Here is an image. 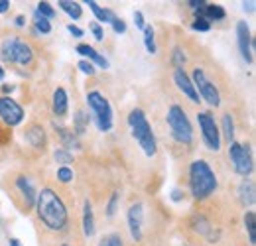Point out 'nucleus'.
Instances as JSON below:
<instances>
[{"label": "nucleus", "instance_id": "obj_1", "mask_svg": "<svg viewBox=\"0 0 256 246\" xmlns=\"http://www.w3.org/2000/svg\"><path fill=\"white\" fill-rule=\"evenodd\" d=\"M36 209H38V217L40 221L43 223L45 229L49 231H63L69 223V215H67V207L65 203L61 201V197L45 187L38 193V199H36Z\"/></svg>", "mask_w": 256, "mask_h": 246}, {"label": "nucleus", "instance_id": "obj_2", "mask_svg": "<svg viewBox=\"0 0 256 246\" xmlns=\"http://www.w3.org/2000/svg\"><path fill=\"white\" fill-rule=\"evenodd\" d=\"M219 181L215 172L205 160H195L189 166V189L195 199H207L211 193H215Z\"/></svg>", "mask_w": 256, "mask_h": 246}, {"label": "nucleus", "instance_id": "obj_3", "mask_svg": "<svg viewBox=\"0 0 256 246\" xmlns=\"http://www.w3.org/2000/svg\"><path fill=\"white\" fill-rule=\"evenodd\" d=\"M128 124H130V130H132V136L136 138V142L140 144V148L144 150V154L148 158L156 156V136L152 132V126L150 122L146 120V114L140 110V108H134L130 114H128Z\"/></svg>", "mask_w": 256, "mask_h": 246}, {"label": "nucleus", "instance_id": "obj_4", "mask_svg": "<svg viewBox=\"0 0 256 246\" xmlns=\"http://www.w3.org/2000/svg\"><path fill=\"white\" fill-rule=\"evenodd\" d=\"M168 126H170V132L173 136L175 142L183 144V146H189L193 142V128H191V122L185 114V110L179 106V105H171L168 108Z\"/></svg>", "mask_w": 256, "mask_h": 246}, {"label": "nucleus", "instance_id": "obj_5", "mask_svg": "<svg viewBox=\"0 0 256 246\" xmlns=\"http://www.w3.org/2000/svg\"><path fill=\"white\" fill-rule=\"evenodd\" d=\"M87 106L93 112V120L97 128L101 132H109L113 128V108H111L109 99L99 91H91L87 95Z\"/></svg>", "mask_w": 256, "mask_h": 246}, {"label": "nucleus", "instance_id": "obj_6", "mask_svg": "<svg viewBox=\"0 0 256 246\" xmlns=\"http://www.w3.org/2000/svg\"><path fill=\"white\" fill-rule=\"evenodd\" d=\"M229 160H231V164H233L235 172H237L239 176H243L245 179L253 174L255 164H253V154H251L249 144L233 142V144L229 146Z\"/></svg>", "mask_w": 256, "mask_h": 246}, {"label": "nucleus", "instance_id": "obj_7", "mask_svg": "<svg viewBox=\"0 0 256 246\" xmlns=\"http://www.w3.org/2000/svg\"><path fill=\"white\" fill-rule=\"evenodd\" d=\"M193 87H195V91H199L197 95H201V99L207 103V105H211V106H219L221 105V95H219V91H217V87H215V83H211V79L207 77V73L201 69V67H197L195 71H193ZM199 99V101H201Z\"/></svg>", "mask_w": 256, "mask_h": 246}, {"label": "nucleus", "instance_id": "obj_8", "mask_svg": "<svg viewBox=\"0 0 256 246\" xmlns=\"http://www.w3.org/2000/svg\"><path fill=\"white\" fill-rule=\"evenodd\" d=\"M197 122H199L205 146L209 150H213V152H219L221 150V130H219V126L215 122V116L211 112H199L197 114Z\"/></svg>", "mask_w": 256, "mask_h": 246}, {"label": "nucleus", "instance_id": "obj_9", "mask_svg": "<svg viewBox=\"0 0 256 246\" xmlns=\"http://www.w3.org/2000/svg\"><path fill=\"white\" fill-rule=\"evenodd\" d=\"M0 118L8 126H18L24 120V108L10 97H0Z\"/></svg>", "mask_w": 256, "mask_h": 246}, {"label": "nucleus", "instance_id": "obj_10", "mask_svg": "<svg viewBox=\"0 0 256 246\" xmlns=\"http://www.w3.org/2000/svg\"><path fill=\"white\" fill-rule=\"evenodd\" d=\"M128 229H130V237L134 243L142 241V225H144V207L142 203H134L128 209Z\"/></svg>", "mask_w": 256, "mask_h": 246}, {"label": "nucleus", "instance_id": "obj_11", "mask_svg": "<svg viewBox=\"0 0 256 246\" xmlns=\"http://www.w3.org/2000/svg\"><path fill=\"white\" fill-rule=\"evenodd\" d=\"M237 41H239V49H241L243 59L247 63H253V37H251V28L247 22L237 24Z\"/></svg>", "mask_w": 256, "mask_h": 246}, {"label": "nucleus", "instance_id": "obj_12", "mask_svg": "<svg viewBox=\"0 0 256 246\" xmlns=\"http://www.w3.org/2000/svg\"><path fill=\"white\" fill-rule=\"evenodd\" d=\"M173 83H175V87H177L191 103H199V95H197V91H195V87H193L189 75H187L183 69H175V71H173Z\"/></svg>", "mask_w": 256, "mask_h": 246}, {"label": "nucleus", "instance_id": "obj_13", "mask_svg": "<svg viewBox=\"0 0 256 246\" xmlns=\"http://www.w3.org/2000/svg\"><path fill=\"white\" fill-rule=\"evenodd\" d=\"M14 63L22 65V67H28L34 63V49L30 43L22 41L16 37V45H14Z\"/></svg>", "mask_w": 256, "mask_h": 246}, {"label": "nucleus", "instance_id": "obj_14", "mask_svg": "<svg viewBox=\"0 0 256 246\" xmlns=\"http://www.w3.org/2000/svg\"><path fill=\"white\" fill-rule=\"evenodd\" d=\"M67 106H69L67 91H65L63 87H57V89L53 91V101H51L53 114H57V116H65V114H67Z\"/></svg>", "mask_w": 256, "mask_h": 246}, {"label": "nucleus", "instance_id": "obj_15", "mask_svg": "<svg viewBox=\"0 0 256 246\" xmlns=\"http://www.w3.org/2000/svg\"><path fill=\"white\" fill-rule=\"evenodd\" d=\"M16 187L22 191V195H24V199H26V205H28V207H34V205H36V199H38V193H36L32 181H30L26 176H20V177L16 179Z\"/></svg>", "mask_w": 256, "mask_h": 246}, {"label": "nucleus", "instance_id": "obj_16", "mask_svg": "<svg viewBox=\"0 0 256 246\" xmlns=\"http://www.w3.org/2000/svg\"><path fill=\"white\" fill-rule=\"evenodd\" d=\"M239 199L245 207H253L255 205V181L253 179H243L241 187H239Z\"/></svg>", "mask_w": 256, "mask_h": 246}, {"label": "nucleus", "instance_id": "obj_17", "mask_svg": "<svg viewBox=\"0 0 256 246\" xmlns=\"http://www.w3.org/2000/svg\"><path fill=\"white\" fill-rule=\"evenodd\" d=\"M75 51H77V53H81L83 57H89L93 63H97V65H99V67H103V69H107V67H109V61H107V59H105L97 49H93V47H91V45H87V43H79Z\"/></svg>", "mask_w": 256, "mask_h": 246}, {"label": "nucleus", "instance_id": "obj_18", "mask_svg": "<svg viewBox=\"0 0 256 246\" xmlns=\"http://www.w3.org/2000/svg\"><path fill=\"white\" fill-rule=\"evenodd\" d=\"M26 142L30 146H34V148H42L43 150L45 148V132H43V128L38 126V124L30 126L28 132H26Z\"/></svg>", "mask_w": 256, "mask_h": 246}, {"label": "nucleus", "instance_id": "obj_19", "mask_svg": "<svg viewBox=\"0 0 256 246\" xmlns=\"http://www.w3.org/2000/svg\"><path fill=\"white\" fill-rule=\"evenodd\" d=\"M85 4H89V8L93 10V14H95V18L101 22V24H113V20L117 18L115 16V12L113 10H109V8H101L95 0H87Z\"/></svg>", "mask_w": 256, "mask_h": 246}, {"label": "nucleus", "instance_id": "obj_20", "mask_svg": "<svg viewBox=\"0 0 256 246\" xmlns=\"http://www.w3.org/2000/svg\"><path fill=\"white\" fill-rule=\"evenodd\" d=\"M83 233L87 239L95 235V217H93V207L89 201H85L83 205Z\"/></svg>", "mask_w": 256, "mask_h": 246}, {"label": "nucleus", "instance_id": "obj_21", "mask_svg": "<svg viewBox=\"0 0 256 246\" xmlns=\"http://www.w3.org/2000/svg\"><path fill=\"white\" fill-rule=\"evenodd\" d=\"M14 45H16V37H6L0 45V57L4 63H14Z\"/></svg>", "mask_w": 256, "mask_h": 246}, {"label": "nucleus", "instance_id": "obj_22", "mask_svg": "<svg viewBox=\"0 0 256 246\" xmlns=\"http://www.w3.org/2000/svg\"><path fill=\"white\" fill-rule=\"evenodd\" d=\"M55 132L59 134V138H61V142H63V146H65V150H67V148H79V140L75 138L73 132H69V130L63 128V126H57Z\"/></svg>", "mask_w": 256, "mask_h": 246}, {"label": "nucleus", "instance_id": "obj_23", "mask_svg": "<svg viewBox=\"0 0 256 246\" xmlns=\"http://www.w3.org/2000/svg\"><path fill=\"white\" fill-rule=\"evenodd\" d=\"M57 4H59V8H61L63 12H67V14H69V18H73V20H79V18H81V14H83V10H81V6H79L77 2H71V0H59Z\"/></svg>", "mask_w": 256, "mask_h": 246}, {"label": "nucleus", "instance_id": "obj_24", "mask_svg": "<svg viewBox=\"0 0 256 246\" xmlns=\"http://www.w3.org/2000/svg\"><path fill=\"white\" fill-rule=\"evenodd\" d=\"M245 227H247V231H249V241H251V245L255 246L256 245V215H255V211H249V213L245 215Z\"/></svg>", "mask_w": 256, "mask_h": 246}, {"label": "nucleus", "instance_id": "obj_25", "mask_svg": "<svg viewBox=\"0 0 256 246\" xmlns=\"http://www.w3.org/2000/svg\"><path fill=\"white\" fill-rule=\"evenodd\" d=\"M223 132H225V138L229 144L235 142V122H233V116L227 112L223 114Z\"/></svg>", "mask_w": 256, "mask_h": 246}, {"label": "nucleus", "instance_id": "obj_26", "mask_svg": "<svg viewBox=\"0 0 256 246\" xmlns=\"http://www.w3.org/2000/svg\"><path fill=\"white\" fill-rule=\"evenodd\" d=\"M144 45L148 49V53H156V32L152 26H146L144 30Z\"/></svg>", "mask_w": 256, "mask_h": 246}, {"label": "nucleus", "instance_id": "obj_27", "mask_svg": "<svg viewBox=\"0 0 256 246\" xmlns=\"http://www.w3.org/2000/svg\"><path fill=\"white\" fill-rule=\"evenodd\" d=\"M34 22H36V30L38 32H42V34H49L51 32V24H49V20L47 18H43V16H40L38 12L34 14Z\"/></svg>", "mask_w": 256, "mask_h": 246}, {"label": "nucleus", "instance_id": "obj_28", "mask_svg": "<svg viewBox=\"0 0 256 246\" xmlns=\"http://www.w3.org/2000/svg\"><path fill=\"white\" fill-rule=\"evenodd\" d=\"M36 12H38L40 16H43V18H47V20H49V18H55V10L51 8V4H49V2H40Z\"/></svg>", "mask_w": 256, "mask_h": 246}, {"label": "nucleus", "instance_id": "obj_29", "mask_svg": "<svg viewBox=\"0 0 256 246\" xmlns=\"http://www.w3.org/2000/svg\"><path fill=\"white\" fill-rule=\"evenodd\" d=\"M57 179H59L61 183H69V181L73 179V172H71L67 166H63V168L57 170Z\"/></svg>", "mask_w": 256, "mask_h": 246}, {"label": "nucleus", "instance_id": "obj_30", "mask_svg": "<svg viewBox=\"0 0 256 246\" xmlns=\"http://www.w3.org/2000/svg\"><path fill=\"white\" fill-rule=\"evenodd\" d=\"M53 158H55V162H61V164H71L73 162V156L67 150H57L53 154Z\"/></svg>", "mask_w": 256, "mask_h": 246}, {"label": "nucleus", "instance_id": "obj_31", "mask_svg": "<svg viewBox=\"0 0 256 246\" xmlns=\"http://www.w3.org/2000/svg\"><path fill=\"white\" fill-rule=\"evenodd\" d=\"M99 246H123V239H121L119 235H109V237H105V239L101 241Z\"/></svg>", "mask_w": 256, "mask_h": 246}, {"label": "nucleus", "instance_id": "obj_32", "mask_svg": "<svg viewBox=\"0 0 256 246\" xmlns=\"http://www.w3.org/2000/svg\"><path fill=\"white\" fill-rule=\"evenodd\" d=\"M183 63H185V53L179 47H175L173 49V65H175V69H181Z\"/></svg>", "mask_w": 256, "mask_h": 246}, {"label": "nucleus", "instance_id": "obj_33", "mask_svg": "<svg viewBox=\"0 0 256 246\" xmlns=\"http://www.w3.org/2000/svg\"><path fill=\"white\" fill-rule=\"evenodd\" d=\"M85 126H87L85 112H77V116H75V128H77V134H83V132H85Z\"/></svg>", "mask_w": 256, "mask_h": 246}, {"label": "nucleus", "instance_id": "obj_34", "mask_svg": "<svg viewBox=\"0 0 256 246\" xmlns=\"http://www.w3.org/2000/svg\"><path fill=\"white\" fill-rule=\"evenodd\" d=\"M117 205H119V193H113V197L109 201V207H107V217H113L117 213Z\"/></svg>", "mask_w": 256, "mask_h": 246}, {"label": "nucleus", "instance_id": "obj_35", "mask_svg": "<svg viewBox=\"0 0 256 246\" xmlns=\"http://www.w3.org/2000/svg\"><path fill=\"white\" fill-rule=\"evenodd\" d=\"M79 69L85 73V75H95V67H93V63L91 61H87V59H83V61H79Z\"/></svg>", "mask_w": 256, "mask_h": 246}, {"label": "nucleus", "instance_id": "obj_36", "mask_svg": "<svg viewBox=\"0 0 256 246\" xmlns=\"http://www.w3.org/2000/svg\"><path fill=\"white\" fill-rule=\"evenodd\" d=\"M191 28H193V30H199V32H207V30L211 28V24H209V22H205L203 18H197V20L191 24Z\"/></svg>", "mask_w": 256, "mask_h": 246}, {"label": "nucleus", "instance_id": "obj_37", "mask_svg": "<svg viewBox=\"0 0 256 246\" xmlns=\"http://www.w3.org/2000/svg\"><path fill=\"white\" fill-rule=\"evenodd\" d=\"M113 30H115L117 34H125V32H127V24H125V20L115 18V20H113Z\"/></svg>", "mask_w": 256, "mask_h": 246}, {"label": "nucleus", "instance_id": "obj_38", "mask_svg": "<svg viewBox=\"0 0 256 246\" xmlns=\"http://www.w3.org/2000/svg\"><path fill=\"white\" fill-rule=\"evenodd\" d=\"M91 32H93V35H95V39H99V41H103V37H105V32H103V28H101L99 24H91Z\"/></svg>", "mask_w": 256, "mask_h": 246}, {"label": "nucleus", "instance_id": "obj_39", "mask_svg": "<svg viewBox=\"0 0 256 246\" xmlns=\"http://www.w3.org/2000/svg\"><path fill=\"white\" fill-rule=\"evenodd\" d=\"M67 30H69V34H71L73 37H83V30H81L79 26H75V24H69V26H67Z\"/></svg>", "mask_w": 256, "mask_h": 246}, {"label": "nucleus", "instance_id": "obj_40", "mask_svg": "<svg viewBox=\"0 0 256 246\" xmlns=\"http://www.w3.org/2000/svg\"><path fill=\"white\" fill-rule=\"evenodd\" d=\"M134 24H136V28H140V30H144V28H146L142 12H134Z\"/></svg>", "mask_w": 256, "mask_h": 246}, {"label": "nucleus", "instance_id": "obj_41", "mask_svg": "<svg viewBox=\"0 0 256 246\" xmlns=\"http://www.w3.org/2000/svg\"><path fill=\"white\" fill-rule=\"evenodd\" d=\"M8 8H10V2L8 0H0V14H4Z\"/></svg>", "mask_w": 256, "mask_h": 246}, {"label": "nucleus", "instance_id": "obj_42", "mask_svg": "<svg viewBox=\"0 0 256 246\" xmlns=\"http://www.w3.org/2000/svg\"><path fill=\"white\" fill-rule=\"evenodd\" d=\"M171 199H173V201H179V199H181V195H179V191H177V189L171 193Z\"/></svg>", "mask_w": 256, "mask_h": 246}, {"label": "nucleus", "instance_id": "obj_43", "mask_svg": "<svg viewBox=\"0 0 256 246\" xmlns=\"http://www.w3.org/2000/svg\"><path fill=\"white\" fill-rule=\"evenodd\" d=\"M16 26H20V28L24 26V16H18V18H16Z\"/></svg>", "mask_w": 256, "mask_h": 246}, {"label": "nucleus", "instance_id": "obj_44", "mask_svg": "<svg viewBox=\"0 0 256 246\" xmlns=\"http://www.w3.org/2000/svg\"><path fill=\"white\" fill-rule=\"evenodd\" d=\"M10 246H22V245H20L18 239H12V241H10Z\"/></svg>", "mask_w": 256, "mask_h": 246}, {"label": "nucleus", "instance_id": "obj_45", "mask_svg": "<svg viewBox=\"0 0 256 246\" xmlns=\"http://www.w3.org/2000/svg\"><path fill=\"white\" fill-rule=\"evenodd\" d=\"M4 79V69H2V65H0V81Z\"/></svg>", "mask_w": 256, "mask_h": 246}, {"label": "nucleus", "instance_id": "obj_46", "mask_svg": "<svg viewBox=\"0 0 256 246\" xmlns=\"http://www.w3.org/2000/svg\"><path fill=\"white\" fill-rule=\"evenodd\" d=\"M63 246H71V245H63Z\"/></svg>", "mask_w": 256, "mask_h": 246}]
</instances>
